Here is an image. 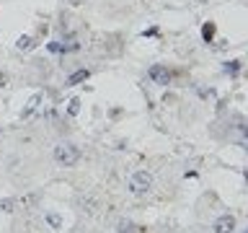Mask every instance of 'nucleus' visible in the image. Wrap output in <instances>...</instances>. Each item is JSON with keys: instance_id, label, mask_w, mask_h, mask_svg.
<instances>
[{"instance_id": "obj_1", "label": "nucleus", "mask_w": 248, "mask_h": 233, "mask_svg": "<svg viewBox=\"0 0 248 233\" xmlns=\"http://www.w3.org/2000/svg\"><path fill=\"white\" fill-rule=\"evenodd\" d=\"M80 148H78L75 143H60L57 148H54V161L60 163V166H78V161H80Z\"/></svg>"}, {"instance_id": "obj_2", "label": "nucleus", "mask_w": 248, "mask_h": 233, "mask_svg": "<svg viewBox=\"0 0 248 233\" xmlns=\"http://www.w3.org/2000/svg\"><path fill=\"white\" fill-rule=\"evenodd\" d=\"M150 189H153V174L150 171H135V174L129 176V192L132 194L145 197Z\"/></svg>"}, {"instance_id": "obj_3", "label": "nucleus", "mask_w": 248, "mask_h": 233, "mask_svg": "<svg viewBox=\"0 0 248 233\" xmlns=\"http://www.w3.org/2000/svg\"><path fill=\"white\" fill-rule=\"evenodd\" d=\"M173 70H170L168 65H160V62H155V65L147 67V78L155 83V85H170L173 83Z\"/></svg>"}, {"instance_id": "obj_4", "label": "nucleus", "mask_w": 248, "mask_h": 233, "mask_svg": "<svg viewBox=\"0 0 248 233\" xmlns=\"http://www.w3.org/2000/svg\"><path fill=\"white\" fill-rule=\"evenodd\" d=\"M238 228V220H235V215H220L217 220L212 223V233H235Z\"/></svg>"}, {"instance_id": "obj_5", "label": "nucleus", "mask_w": 248, "mask_h": 233, "mask_svg": "<svg viewBox=\"0 0 248 233\" xmlns=\"http://www.w3.org/2000/svg\"><path fill=\"white\" fill-rule=\"evenodd\" d=\"M42 101H44V96H42V93H34V96H31V101H29V106L21 112V116H23V119H31V116L36 114V109L42 106Z\"/></svg>"}, {"instance_id": "obj_6", "label": "nucleus", "mask_w": 248, "mask_h": 233, "mask_svg": "<svg viewBox=\"0 0 248 233\" xmlns=\"http://www.w3.org/2000/svg\"><path fill=\"white\" fill-rule=\"evenodd\" d=\"M91 78V70L88 67H80V70H75V73H70L67 75V83L65 85H80V83H85Z\"/></svg>"}, {"instance_id": "obj_7", "label": "nucleus", "mask_w": 248, "mask_h": 233, "mask_svg": "<svg viewBox=\"0 0 248 233\" xmlns=\"http://www.w3.org/2000/svg\"><path fill=\"white\" fill-rule=\"evenodd\" d=\"M142 231H145L142 225L132 223V220H127V217H122V220L116 223V233H142Z\"/></svg>"}, {"instance_id": "obj_8", "label": "nucleus", "mask_w": 248, "mask_h": 233, "mask_svg": "<svg viewBox=\"0 0 248 233\" xmlns=\"http://www.w3.org/2000/svg\"><path fill=\"white\" fill-rule=\"evenodd\" d=\"M36 44H39V42H36L34 36H29V34H23V36H18V42H16V47H18L21 52H31V50H34Z\"/></svg>"}, {"instance_id": "obj_9", "label": "nucleus", "mask_w": 248, "mask_h": 233, "mask_svg": "<svg viewBox=\"0 0 248 233\" xmlns=\"http://www.w3.org/2000/svg\"><path fill=\"white\" fill-rule=\"evenodd\" d=\"M240 70H243V62L240 60H225L222 62V73H228V75H238Z\"/></svg>"}, {"instance_id": "obj_10", "label": "nucleus", "mask_w": 248, "mask_h": 233, "mask_svg": "<svg viewBox=\"0 0 248 233\" xmlns=\"http://www.w3.org/2000/svg\"><path fill=\"white\" fill-rule=\"evenodd\" d=\"M202 39H204L207 44L215 42V23H212V21H207L204 26H202Z\"/></svg>"}, {"instance_id": "obj_11", "label": "nucleus", "mask_w": 248, "mask_h": 233, "mask_svg": "<svg viewBox=\"0 0 248 233\" xmlns=\"http://www.w3.org/2000/svg\"><path fill=\"white\" fill-rule=\"evenodd\" d=\"M80 114V99H70L67 101V116H78Z\"/></svg>"}, {"instance_id": "obj_12", "label": "nucleus", "mask_w": 248, "mask_h": 233, "mask_svg": "<svg viewBox=\"0 0 248 233\" xmlns=\"http://www.w3.org/2000/svg\"><path fill=\"white\" fill-rule=\"evenodd\" d=\"M44 220L49 223L52 228H62V217H60L57 213H46V215H44Z\"/></svg>"}, {"instance_id": "obj_13", "label": "nucleus", "mask_w": 248, "mask_h": 233, "mask_svg": "<svg viewBox=\"0 0 248 233\" xmlns=\"http://www.w3.org/2000/svg\"><path fill=\"white\" fill-rule=\"evenodd\" d=\"M0 210H3V213H13V210H16V200H0Z\"/></svg>"}, {"instance_id": "obj_14", "label": "nucleus", "mask_w": 248, "mask_h": 233, "mask_svg": "<svg viewBox=\"0 0 248 233\" xmlns=\"http://www.w3.org/2000/svg\"><path fill=\"white\" fill-rule=\"evenodd\" d=\"M142 36H145V39H158V36H160V29H158V26H150V29L142 31Z\"/></svg>"}, {"instance_id": "obj_15", "label": "nucleus", "mask_w": 248, "mask_h": 233, "mask_svg": "<svg viewBox=\"0 0 248 233\" xmlns=\"http://www.w3.org/2000/svg\"><path fill=\"white\" fill-rule=\"evenodd\" d=\"M46 52H52V54H62V44H60V42H49V44H46Z\"/></svg>"}, {"instance_id": "obj_16", "label": "nucleus", "mask_w": 248, "mask_h": 233, "mask_svg": "<svg viewBox=\"0 0 248 233\" xmlns=\"http://www.w3.org/2000/svg\"><path fill=\"white\" fill-rule=\"evenodd\" d=\"M228 47V39H217V44H215V50H225Z\"/></svg>"}, {"instance_id": "obj_17", "label": "nucleus", "mask_w": 248, "mask_h": 233, "mask_svg": "<svg viewBox=\"0 0 248 233\" xmlns=\"http://www.w3.org/2000/svg\"><path fill=\"white\" fill-rule=\"evenodd\" d=\"M5 81H8V78H5V73H0V88L5 85Z\"/></svg>"}, {"instance_id": "obj_18", "label": "nucleus", "mask_w": 248, "mask_h": 233, "mask_svg": "<svg viewBox=\"0 0 248 233\" xmlns=\"http://www.w3.org/2000/svg\"><path fill=\"white\" fill-rule=\"evenodd\" d=\"M65 3H70V5H80L83 0H65Z\"/></svg>"}]
</instances>
